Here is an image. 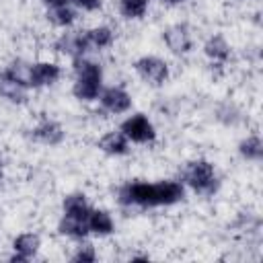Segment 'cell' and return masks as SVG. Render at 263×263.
Returning <instances> with one entry per match:
<instances>
[{
	"mask_svg": "<svg viewBox=\"0 0 263 263\" xmlns=\"http://www.w3.org/2000/svg\"><path fill=\"white\" fill-rule=\"evenodd\" d=\"M183 197V187L177 181L160 183H129L119 189V201L123 205H171Z\"/></svg>",
	"mask_w": 263,
	"mask_h": 263,
	"instance_id": "obj_1",
	"label": "cell"
},
{
	"mask_svg": "<svg viewBox=\"0 0 263 263\" xmlns=\"http://www.w3.org/2000/svg\"><path fill=\"white\" fill-rule=\"evenodd\" d=\"M74 70H76V82H74V95L76 99H82V101H92L99 97V90H101V68L90 62V60H84L82 55L80 58H74Z\"/></svg>",
	"mask_w": 263,
	"mask_h": 263,
	"instance_id": "obj_2",
	"label": "cell"
},
{
	"mask_svg": "<svg viewBox=\"0 0 263 263\" xmlns=\"http://www.w3.org/2000/svg\"><path fill=\"white\" fill-rule=\"evenodd\" d=\"M183 177L197 193H203V195H212L216 191V187H218V179L214 175V166L208 160L189 162L185 173H183Z\"/></svg>",
	"mask_w": 263,
	"mask_h": 263,
	"instance_id": "obj_3",
	"label": "cell"
},
{
	"mask_svg": "<svg viewBox=\"0 0 263 263\" xmlns=\"http://www.w3.org/2000/svg\"><path fill=\"white\" fill-rule=\"evenodd\" d=\"M136 72L150 84H162L168 76V68H166V62H162L160 58H154V55H144L136 62Z\"/></svg>",
	"mask_w": 263,
	"mask_h": 263,
	"instance_id": "obj_4",
	"label": "cell"
},
{
	"mask_svg": "<svg viewBox=\"0 0 263 263\" xmlns=\"http://www.w3.org/2000/svg\"><path fill=\"white\" fill-rule=\"evenodd\" d=\"M121 132L127 140L138 142V144H146V142L154 140V127L144 115H134V117L125 119L121 123Z\"/></svg>",
	"mask_w": 263,
	"mask_h": 263,
	"instance_id": "obj_5",
	"label": "cell"
},
{
	"mask_svg": "<svg viewBox=\"0 0 263 263\" xmlns=\"http://www.w3.org/2000/svg\"><path fill=\"white\" fill-rule=\"evenodd\" d=\"M164 41L171 51L175 53H185L191 49V37L185 25H173L164 31Z\"/></svg>",
	"mask_w": 263,
	"mask_h": 263,
	"instance_id": "obj_6",
	"label": "cell"
},
{
	"mask_svg": "<svg viewBox=\"0 0 263 263\" xmlns=\"http://www.w3.org/2000/svg\"><path fill=\"white\" fill-rule=\"evenodd\" d=\"M60 78V68L51 62H39L35 66H31V78H29V86H47L53 84Z\"/></svg>",
	"mask_w": 263,
	"mask_h": 263,
	"instance_id": "obj_7",
	"label": "cell"
},
{
	"mask_svg": "<svg viewBox=\"0 0 263 263\" xmlns=\"http://www.w3.org/2000/svg\"><path fill=\"white\" fill-rule=\"evenodd\" d=\"M55 49H58V51H62V53H68V55L80 58V55L88 49L86 35H82V33H66V35H62V37L58 39Z\"/></svg>",
	"mask_w": 263,
	"mask_h": 263,
	"instance_id": "obj_8",
	"label": "cell"
},
{
	"mask_svg": "<svg viewBox=\"0 0 263 263\" xmlns=\"http://www.w3.org/2000/svg\"><path fill=\"white\" fill-rule=\"evenodd\" d=\"M101 103H103V107L107 109V111H111V113H123V111H127L129 109V105H132V99H129V95L123 90V88H107L103 95H101Z\"/></svg>",
	"mask_w": 263,
	"mask_h": 263,
	"instance_id": "obj_9",
	"label": "cell"
},
{
	"mask_svg": "<svg viewBox=\"0 0 263 263\" xmlns=\"http://www.w3.org/2000/svg\"><path fill=\"white\" fill-rule=\"evenodd\" d=\"M88 216H70L64 214V218L60 220L58 230L66 236H74V238H82L88 234Z\"/></svg>",
	"mask_w": 263,
	"mask_h": 263,
	"instance_id": "obj_10",
	"label": "cell"
},
{
	"mask_svg": "<svg viewBox=\"0 0 263 263\" xmlns=\"http://www.w3.org/2000/svg\"><path fill=\"white\" fill-rule=\"evenodd\" d=\"M33 136H35L39 142H43V144L55 146V144H60V142L64 140V129H62V125L55 123V121H43V123H39V125L33 129Z\"/></svg>",
	"mask_w": 263,
	"mask_h": 263,
	"instance_id": "obj_11",
	"label": "cell"
},
{
	"mask_svg": "<svg viewBox=\"0 0 263 263\" xmlns=\"http://www.w3.org/2000/svg\"><path fill=\"white\" fill-rule=\"evenodd\" d=\"M0 95L4 99H8L10 103H25L27 86L16 82V80H12V78H8V76H4V74H0Z\"/></svg>",
	"mask_w": 263,
	"mask_h": 263,
	"instance_id": "obj_12",
	"label": "cell"
},
{
	"mask_svg": "<svg viewBox=\"0 0 263 263\" xmlns=\"http://www.w3.org/2000/svg\"><path fill=\"white\" fill-rule=\"evenodd\" d=\"M99 148L107 154H125L127 138L123 136V132H109L99 140Z\"/></svg>",
	"mask_w": 263,
	"mask_h": 263,
	"instance_id": "obj_13",
	"label": "cell"
},
{
	"mask_svg": "<svg viewBox=\"0 0 263 263\" xmlns=\"http://www.w3.org/2000/svg\"><path fill=\"white\" fill-rule=\"evenodd\" d=\"M88 230L95 234H111L113 232V220L105 210H95L88 212Z\"/></svg>",
	"mask_w": 263,
	"mask_h": 263,
	"instance_id": "obj_14",
	"label": "cell"
},
{
	"mask_svg": "<svg viewBox=\"0 0 263 263\" xmlns=\"http://www.w3.org/2000/svg\"><path fill=\"white\" fill-rule=\"evenodd\" d=\"M12 247H14V251H16L18 255H23L25 259H31V257L37 253V249H39V236H37V234H31V232L21 234V236L14 238Z\"/></svg>",
	"mask_w": 263,
	"mask_h": 263,
	"instance_id": "obj_15",
	"label": "cell"
},
{
	"mask_svg": "<svg viewBox=\"0 0 263 263\" xmlns=\"http://www.w3.org/2000/svg\"><path fill=\"white\" fill-rule=\"evenodd\" d=\"M84 35H86L88 47H97V49L107 47V45H111V41H113V31H111L109 27H95V29L86 31Z\"/></svg>",
	"mask_w": 263,
	"mask_h": 263,
	"instance_id": "obj_16",
	"label": "cell"
},
{
	"mask_svg": "<svg viewBox=\"0 0 263 263\" xmlns=\"http://www.w3.org/2000/svg\"><path fill=\"white\" fill-rule=\"evenodd\" d=\"M203 49H205V53H208L212 60H220V62H224V60L228 58V53H230L228 43H226V41H224V37H220V35L210 37Z\"/></svg>",
	"mask_w": 263,
	"mask_h": 263,
	"instance_id": "obj_17",
	"label": "cell"
},
{
	"mask_svg": "<svg viewBox=\"0 0 263 263\" xmlns=\"http://www.w3.org/2000/svg\"><path fill=\"white\" fill-rule=\"evenodd\" d=\"M64 214L70 216H88V205L82 193H72L64 199Z\"/></svg>",
	"mask_w": 263,
	"mask_h": 263,
	"instance_id": "obj_18",
	"label": "cell"
},
{
	"mask_svg": "<svg viewBox=\"0 0 263 263\" xmlns=\"http://www.w3.org/2000/svg\"><path fill=\"white\" fill-rule=\"evenodd\" d=\"M74 10L68 8L66 4H58V6H49L47 10V18L53 23V25H60V27H66L74 21Z\"/></svg>",
	"mask_w": 263,
	"mask_h": 263,
	"instance_id": "obj_19",
	"label": "cell"
},
{
	"mask_svg": "<svg viewBox=\"0 0 263 263\" xmlns=\"http://www.w3.org/2000/svg\"><path fill=\"white\" fill-rule=\"evenodd\" d=\"M4 76H8V78H12V80H16V82H21V84H25V86H29V78H31V66H27L25 62H12L4 72H2Z\"/></svg>",
	"mask_w": 263,
	"mask_h": 263,
	"instance_id": "obj_20",
	"label": "cell"
},
{
	"mask_svg": "<svg viewBox=\"0 0 263 263\" xmlns=\"http://www.w3.org/2000/svg\"><path fill=\"white\" fill-rule=\"evenodd\" d=\"M238 150L247 160H259L263 156V146H261V140L257 136H251V138L242 140L238 144Z\"/></svg>",
	"mask_w": 263,
	"mask_h": 263,
	"instance_id": "obj_21",
	"label": "cell"
},
{
	"mask_svg": "<svg viewBox=\"0 0 263 263\" xmlns=\"http://www.w3.org/2000/svg\"><path fill=\"white\" fill-rule=\"evenodd\" d=\"M119 8H121V14L127 16V18H138L146 12L148 8V0H121L119 2Z\"/></svg>",
	"mask_w": 263,
	"mask_h": 263,
	"instance_id": "obj_22",
	"label": "cell"
},
{
	"mask_svg": "<svg viewBox=\"0 0 263 263\" xmlns=\"http://www.w3.org/2000/svg\"><path fill=\"white\" fill-rule=\"evenodd\" d=\"M95 259H97V255H95V247H92V245L78 247V251H76L74 257H72L74 263H92Z\"/></svg>",
	"mask_w": 263,
	"mask_h": 263,
	"instance_id": "obj_23",
	"label": "cell"
},
{
	"mask_svg": "<svg viewBox=\"0 0 263 263\" xmlns=\"http://www.w3.org/2000/svg\"><path fill=\"white\" fill-rule=\"evenodd\" d=\"M68 2H72L78 8H84V10H97V8H101V0H68Z\"/></svg>",
	"mask_w": 263,
	"mask_h": 263,
	"instance_id": "obj_24",
	"label": "cell"
},
{
	"mask_svg": "<svg viewBox=\"0 0 263 263\" xmlns=\"http://www.w3.org/2000/svg\"><path fill=\"white\" fill-rule=\"evenodd\" d=\"M45 4H49V6H58V4H66L68 0H43Z\"/></svg>",
	"mask_w": 263,
	"mask_h": 263,
	"instance_id": "obj_25",
	"label": "cell"
},
{
	"mask_svg": "<svg viewBox=\"0 0 263 263\" xmlns=\"http://www.w3.org/2000/svg\"><path fill=\"white\" fill-rule=\"evenodd\" d=\"M162 2H171V4H177V2H183V0H162Z\"/></svg>",
	"mask_w": 263,
	"mask_h": 263,
	"instance_id": "obj_26",
	"label": "cell"
},
{
	"mask_svg": "<svg viewBox=\"0 0 263 263\" xmlns=\"http://www.w3.org/2000/svg\"><path fill=\"white\" fill-rule=\"evenodd\" d=\"M0 177H2V164H0Z\"/></svg>",
	"mask_w": 263,
	"mask_h": 263,
	"instance_id": "obj_27",
	"label": "cell"
}]
</instances>
